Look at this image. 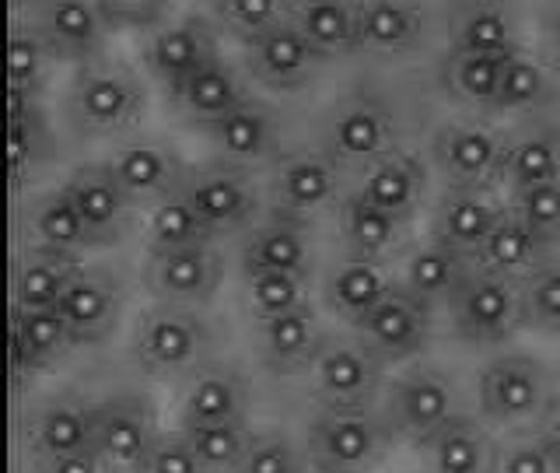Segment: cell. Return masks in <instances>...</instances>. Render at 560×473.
I'll return each mask as SVG.
<instances>
[{"mask_svg":"<svg viewBox=\"0 0 560 473\" xmlns=\"http://www.w3.org/2000/svg\"><path fill=\"white\" fill-rule=\"evenodd\" d=\"M396 446L382 411L319 407L305 428V455L315 473H372Z\"/></svg>","mask_w":560,"mask_h":473,"instance_id":"obj_1","label":"cell"},{"mask_svg":"<svg viewBox=\"0 0 560 473\" xmlns=\"http://www.w3.org/2000/svg\"><path fill=\"white\" fill-rule=\"evenodd\" d=\"M148 92L137 70L122 64L81 67L67 92V123L81 137H116L144 119Z\"/></svg>","mask_w":560,"mask_h":473,"instance_id":"obj_2","label":"cell"},{"mask_svg":"<svg viewBox=\"0 0 560 473\" xmlns=\"http://www.w3.org/2000/svg\"><path fill=\"white\" fill-rule=\"evenodd\" d=\"M214 341L218 333L200 315V309L151 305L133 330L130 358L151 379H179L210 361Z\"/></svg>","mask_w":560,"mask_h":473,"instance_id":"obj_3","label":"cell"},{"mask_svg":"<svg viewBox=\"0 0 560 473\" xmlns=\"http://www.w3.org/2000/svg\"><path fill=\"white\" fill-rule=\"evenodd\" d=\"M385 365L358 337H326L308 368V393L326 411H368L385 393Z\"/></svg>","mask_w":560,"mask_h":473,"instance_id":"obj_4","label":"cell"},{"mask_svg":"<svg viewBox=\"0 0 560 473\" xmlns=\"http://www.w3.org/2000/svg\"><path fill=\"white\" fill-rule=\"evenodd\" d=\"M455 403H459V393H455V379L448 372L434 365H410L385 385L382 414L393 425L396 438L424 449L431 435H438L459 414Z\"/></svg>","mask_w":560,"mask_h":473,"instance_id":"obj_5","label":"cell"},{"mask_svg":"<svg viewBox=\"0 0 560 473\" xmlns=\"http://www.w3.org/2000/svg\"><path fill=\"white\" fill-rule=\"evenodd\" d=\"M477 396H480V414L490 425L518 428L542 417L553 396V379L539 358L508 350V355H498L483 365Z\"/></svg>","mask_w":560,"mask_h":473,"instance_id":"obj_6","label":"cell"},{"mask_svg":"<svg viewBox=\"0 0 560 473\" xmlns=\"http://www.w3.org/2000/svg\"><path fill=\"white\" fill-rule=\"evenodd\" d=\"M448 320L455 337L472 347H494L525 326L522 288L518 280H508L487 270H472V277L448 302Z\"/></svg>","mask_w":560,"mask_h":473,"instance_id":"obj_7","label":"cell"},{"mask_svg":"<svg viewBox=\"0 0 560 473\" xmlns=\"http://www.w3.org/2000/svg\"><path fill=\"white\" fill-rule=\"evenodd\" d=\"M399 123L378 95H347L329 109L323 127V151L340 169H368L382 154L396 151Z\"/></svg>","mask_w":560,"mask_h":473,"instance_id":"obj_8","label":"cell"},{"mask_svg":"<svg viewBox=\"0 0 560 473\" xmlns=\"http://www.w3.org/2000/svg\"><path fill=\"white\" fill-rule=\"evenodd\" d=\"M508 140L501 130L487 127L477 119H452L434 130L431 158L442 172L445 189H483L490 193L501 186Z\"/></svg>","mask_w":560,"mask_h":473,"instance_id":"obj_9","label":"cell"},{"mask_svg":"<svg viewBox=\"0 0 560 473\" xmlns=\"http://www.w3.org/2000/svg\"><path fill=\"white\" fill-rule=\"evenodd\" d=\"M158 438V407L148 393H113L95 403V452L105 473H140Z\"/></svg>","mask_w":560,"mask_h":473,"instance_id":"obj_10","label":"cell"},{"mask_svg":"<svg viewBox=\"0 0 560 473\" xmlns=\"http://www.w3.org/2000/svg\"><path fill=\"white\" fill-rule=\"evenodd\" d=\"M267 193L277 215L308 221L326 207H337L343 189V169L326 151H288L270 162Z\"/></svg>","mask_w":560,"mask_h":473,"instance_id":"obj_11","label":"cell"},{"mask_svg":"<svg viewBox=\"0 0 560 473\" xmlns=\"http://www.w3.org/2000/svg\"><path fill=\"white\" fill-rule=\"evenodd\" d=\"M350 330L385 365L410 361L417 355H424L434 337V305L410 295L396 280V288Z\"/></svg>","mask_w":560,"mask_h":473,"instance_id":"obj_12","label":"cell"},{"mask_svg":"<svg viewBox=\"0 0 560 473\" xmlns=\"http://www.w3.org/2000/svg\"><path fill=\"white\" fill-rule=\"evenodd\" d=\"M183 197L203 218L214 239L249 232L259 215V186L253 180V172L224 162L189 169Z\"/></svg>","mask_w":560,"mask_h":473,"instance_id":"obj_13","label":"cell"},{"mask_svg":"<svg viewBox=\"0 0 560 473\" xmlns=\"http://www.w3.org/2000/svg\"><path fill=\"white\" fill-rule=\"evenodd\" d=\"M221 280H224V256L214 242L172 250V253H148L144 288L154 295L158 305H179V309L210 305Z\"/></svg>","mask_w":560,"mask_h":473,"instance_id":"obj_14","label":"cell"},{"mask_svg":"<svg viewBox=\"0 0 560 473\" xmlns=\"http://www.w3.org/2000/svg\"><path fill=\"white\" fill-rule=\"evenodd\" d=\"M144 67L154 81H162L168 88V95L179 84H186L197 70L207 64H214L218 53V28L214 22H207L200 14L175 18V22H162L158 28L148 32L144 49Z\"/></svg>","mask_w":560,"mask_h":473,"instance_id":"obj_15","label":"cell"},{"mask_svg":"<svg viewBox=\"0 0 560 473\" xmlns=\"http://www.w3.org/2000/svg\"><path fill=\"white\" fill-rule=\"evenodd\" d=\"M63 189L70 193V200H74L88 235H92V245L109 250V245H119L130 235L137 204L116 180L109 162L78 165L70 172V180L63 183Z\"/></svg>","mask_w":560,"mask_h":473,"instance_id":"obj_16","label":"cell"},{"mask_svg":"<svg viewBox=\"0 0 560 473\" xmlns=\"http://www.w3.org/2000/svg\"><path fill=\"white\" fill-rule=\"evenodd\" d=\"M32 25L46 39L52 60L70 64H98L105 43H109L113 22L98 0H49L32 14Z\"/></svg>","mask_w":560,"mask_h":473,"instance_id":"obj_17","label":"cell"},{"mask_svg":"<svg viewBox=\"0 0 560 473\" xmlns=\"http://www.w3.org/2000/svg\"><path fill=\"white\" fill-rule=\"evenodd\" d=\"M249 417V379L232 361H207L186 379L179 400V428L242 425Z\"/></svg>","mask_w":560,"mask_h":473,"instance_id":"obj_18","label":"cell"},{"mask_svg":"<svg viewBox=\"0 0 560 473\" xmlns=\"http://www.w3.org/2000/svg\"><path fill=\"white\" fill-rule=\"evenodd\" d=\"M127 298H130V288H127V277L119 270L84 267L57 309L63 312V320L74 330L78 344L84 347V344L105 341L119 326Z\"/></svg>","mask_w":560,"mask_h":473,"instance_id":"obj_19","label":"cell"},{"mask_svg":"<svg viewBox=\"0 0 560 473\" xmlns=\"http://www.w3.org/2000/svg\"><path fill=\"white\" fill-rule=\"evenodd\" d=\"M109 169L116 172V180L130 193L137 207H154L175 197L189 180L183 154L172 145H162V140H130V145L116 148L109 158Z\"/></svg>","mask_w":560,"mask_h":473,"instance_id":"obj_20","label":"cell"},{"mask_svg":"<svg viewBox=\"0 0 560 473\" xmlns=\"http://www.w3.org/2000/svg\"><path fill=\"white\" fill-rule=\"evenodd\" d=\"M508 215V204L483 189H445L431 210V239L477 259L490 232Z\"/></svg>","mask_w":560,"mask_h":473,"instance_id":"obj_21","label":"cell"},{"mask_svg":"<svg viewBox=\"0 0 560 473\" xmlns=\"http://www.w3.org/2000/svg\"><path fill=\"white\" fill-rule=\"evenodd\" d=\"M329 333L323 330L319 312L312 305L305 309H294L288 315H277V320L259 323L256 333V355L259 365L267 368L270 376H305L315 355L323 350Z\"/></svg>","mask_w":560,"mask_h":473,"instance_id":"obj_22","label":"cell"},{"mask_svg":"<svg viewBox=\"0 0 560 473\" xmlns=\"http://www.w3.org/2000/svg\"><path fill=\"white\" fill-rule=\"evenodd\" d=\"M323 60H326L323 53L291 22L273 28L270 35H262L259 43L245 46L249 74L262 88H273V92H298V88H305L315 78V70L323 67Z\"/></svg>","mask_w":560,"mask_h":473,"instance_id":"obj_23","label":"cell"},{"mask_svg":"<svg viewBox=\"0 0 560 473\" xmlns=\"http://www.w3.org/2000/svg\"><path fill=\"white\" fill-rule=\"evenodd\" d=\"M203 134L210 137V145L218 148L221 162L235 165V169H253L259 162H273L277 148H280L277 116L256 99L242 102L235 113L210 123V127H203Z\"/></svg>","mask_w":560,"mask_h":473,"instance_id":"obj_24","label":"cell"},{"mask_svg":"<svg viewBox=\"0 0 560 473\" xmlns=\"http://www.w3.org/2000/svg\"><path fill=\"white\" fill-rule=\"evenodd\" d=\"M74 347L81 344L60 309H14L11 361L18 376L52 372Z\"/></svg>","mask_w":560,"mask_h":473,"instance_id":"obj_25","label":"cell"},{"mask_svg":"<svg viewBox=\"0 0 560 473\" xmlns=\"http://www.w3.org/2000/svg\"><path fill=\"white\" fill-rule=\"evenodd\" d=\"M354 193H361L368 204L389 210L393 218L410 224V218L417 215V207L428 193V169L417 154L396 148L368 169H361Z\"/></svg>","mask_w":560,"mask_h":473,"instance_id":"obj_26","label":"cell"},{"mask_svg":"<svg viewBox=\"0 0 560 473\" xmlns=\"http://www.w3.org/2000/svg\"><path fill=\"white\" fill-rule=\"evenodd\" d=\"M245 270H280L294 277L312 274V239L308 221L284 218L273 210L267 224H256L242 239V274Z\"/></svg>","mask_w":560,"mask_h":473,"instance_id":"obj_27","label":"cell"},{"mask_svg":"<svg viewBox=\"0 0 560 473\" xmlns=\"http://www.w3.org/2000/svg\"><path fill=\"white\" fill-rule=\"evenodd\" d=\"M337 228L347 256L389 263L407 245V221L393 218L389 210L368 204L361 193L350 189L337 204Z\"/></svg>","mask_w":560,"mask_h":473,"instance_id":"obj_28","label":"cell"},{"mask_svg":"<svg viewBox=\"0 0 560 473\" xmlns=\"http://www.w3.org/2000/svg\"><path fill=\"white\" fill-rule=\"evenodd\" d=\"M472 270H477V259L431 239L424 245H413L407 253L399 270V285L410 295L424 298L428 305H448L472 277Z\"/></svg>","mask_w":560,"mask_h":473,"instance_id":"obj_29","label":"cell"},{"mask_svg":"<svg viewBox=\"0 0 560 473\" xmlns=\"http://www.w3.org/2000/svg\"><path fill=\"white\" fill-rule=\"evenodd\" d=\"M28 449L32 460L95 449V403L74 396L49 400L28 417Z\"/></svg>","mask_w":560,"mask_h":473,"instance_id":"obj_30","label":"cell"},{"mask_svg":"<svg viewBox=\"0 0 560 473\" xmlns=\"http://www.w3.org/2000/svg\"><path fill=\"white\" fill-rule=\"evenodd\" d=\"M424 11L402 0H358V49L375 57H407L424 43Z\"/></svg>","mask_w":560,"mask_h":473,"instance_id":"obj_31","label":"cell"},{"mask_svg":"<svg viewBox=\"0 0 560 473\" xmlns=\"http://www.w3.org/2000/svg\"><path fill=\"white\" fill-rule=\"evenodd\" d=\"M396 288V280L385 263L372 259H354L347 256L340 263H332L326 280H323V302L332 315H340L343 323L354 326L364 320L385 295Z\"/></svg>","mask_w":560,"mask_h":473,"instance_id":"obj_32","label":"cell"},{"mask_svg":"<svg viewBox=\"0 0 560 473\" xmlns=\"http://www.w3.org/2000/svg\"><path fill=\"white\" fill-rule=\"evenodd\" d=\"M253 95L245 92V84L238 78V70L232 64H224L221 57L214 64H207L197 70L186 84H179L172 92V105L186 123L192 127H210V123L224 119L228 113H235L242 102H249Z\"/></svg>","mask_w":560,"mask_h":473,"instance_id":"obj_33","label":"cell"},{"mask_svg":"<svg viewBox=\"0 0 560 473\" xmlns=\"http://www.w3.org/2000/svg\"><path fill=\"white\" fill-rule=\"evenodd\" d=\"M424 452L431 473H490L494 470L498 442L480 417L455 414L442 431L431 435Z\"/></svg>","mask_w":560,"mask_h":473,"instance_id":"obj_34","label":"cell"},{"mask_svg":"<svg viewBox=\"0 0 560 473\" xmlns=\"http://www.w3.org/2000/svg\"><path fill=\"white\" fill-rule=\"evenodd\" d=\"M81 270V256H63L32 245L14 267V309H57Z\"/></svg>","mask_w":560,"mask_h":473,"instance_id":"obj_35","label":"cell"},{"mask_svg":"<svg viewBox=\"0 0 560 473\" xmlns=\"http://www.w3.org/2000/svg\"><path fill=\"white\" fill-rule=\"evenodd\" d=\"M288 22L323 53V57H350L358 49V4L350 0H298L288 4Z\"/></svg>","mask_w":560,"mask_h":473,"instance_id":"obj_36","label":"cell"},{"mask_svg":"<svg viewBox=\"0 0 560 473\" xmlns=\"http://www.w3.org/2000/svg\"><path fill=\"white\" fill-rule=\"evenodd\" d=\"M553 245L547 239H539L533 228H525L512 210L501 218V224L490 232V239L483 242V250L477 253V270L498 274L508 280H522L529 277L536 267H542L550 256Z\"/></svg>","mask_w":560,"mask_h":473,"instance_id":"obj_37","label":"cell"},{"mask_svg":"<svg viewBox=\"0 0 560 473\" xmlns=\"http://www.w3.org/2000/svg\"><path fill=\"white\" fill-rule=\"evenodd\" d=\"M452 53L472 57H512L522 53L515 14L501 4H466L452 18Z\"/></svg>","mask_w":560,"mask_h":473,"instance_id":"obj_38","label":"cell"},{"mask_svg":"<svg viewBox=\"0 0 560 473\" xmlns=\"http://www.w3.org/2000/svg\"><path fill=\"white\" fill-rule=\"evenodd\" d=\"M547 183H560V130L542 127L508 140L501 186H508V193H512Z\"/></svg>","mask_w":560,"mask_h":473,"instance_id":"obj_39","label":"cell"},{"mask_svg":"<svg viewBox=\"0 0 560 473\" xmlns=\"http://www.w3.org/2000/svg\"><path fill=\"white\" fill-rule=\"evenodd\" d=\"M28 232H32L35 245H39V250H49V253L81 256L84 250H92V235H88L78 207L63 186L43 193V197L32 204Z\"/></svg>","mask_w":560,"mask_h":473,"instance_id":"obj_40","label":"cell"},{"mask_svg":"<svg viewBox=\"0 0 560 473\" xmlns=\"http://www.w3.org/2000/svg\"><path fill=\"white\" fill-rule=\"evenodd\" d=\"M8 134H11V172L14 180L32 175L35 169H43L57 145H52L49 119L43 113L39 99L8 92Z\"/></svg>","mask_w":560,"mask_h":473,"instance_id":"obj_41","label":"cell"},{"mask_svg":"<svg viewBox=\"0 0 560 473\" xmlns=\"http://www.w3.org/2000/svg\"><path fill=\"white\" fill-rule=\"evenodd\" d=\"M553 70L533 53H512L501 70V88H498V113H533L553 102Z\"/></svg>","mask_w":560,"mask_h":473,"instance_id":"obj_42","label":"cell"},{"mask_svg":"<svg viewBox=\"0 0 560 473\" xmlns=\"http://www.w3.org/2000/svg\"><path fill=\"white\" fill-rule=\"evenodd\" d=\"M144 242L148 253H172V250H189V245H207L214 242L203 218L192 210V204L175 193V197L151 207L148 224H144Z\"/></svg>","mask_w":560,"mask_h":473,"instance_id":"obj_43","label":"cell"},{"mask_svg":"<svg viewBox=\"0 0 560 473\" xmlns=\"http://www.w3.org/2000/svg\"><path fill=\"white\" fill-rule=\"evenodd\" d=\"M242 298H245V312L256 323H267L277 320V315H288L308 305V277H294L280 270H245Z\"/></svg>","mask_w":560,"mask_h":473,"instance_id":"obj_44","label":"cell"},{"mask_svg":"<svg viewBox=\"0 0 560 473\" xmlns=\"http://www.w3.org/2000/svg\"><path fill=\"white\" fill-rule=\"evenodd\" d=\"M508 60V57H504ZM504 60L472 57V53H448L442 64V84L469 109H494Z\"/></svg>","mask_w":560,"mask_h":473,"instance_id":"obj_45","label":"cell"},{"mask_svg":"<svg viewBox=\"0 0 560 473\" xmlns=\"http://www.w3.org/2000/svg\"><path fill=\"white\" fill-rule=\"evenodd\" d=\"M52 53L32 22H14L8 35V92L39 99L49 78Z\"/></svg>","mask_w":560,"mask_h":473,"instance_id":"obj_46","label":"cell"},{"mask_svg":"<svg viewBox=\"0 0 560 473\" xmlns=\"http://www.w3.org/2000/svg\"><path fill=\"white\" fill-rule=\"evenodd\" d=\"M183 435L189 438V446H192V452L200 455V463H203L207 473H238V466H242L245 455H249V446L256 438V431L249 428V420H242V425L189 428Z\"/></svg>","mask_w":560,"mask_h":473,"instance_id":"obj_47","label":"cell"},{"mask_svg":"<svg viewBox=\"0 0 560 473\" xmlns=\"http://www.w3.org/2000/svg\"><path fill=\"white\" fill-rule=\"evenodd\" d=\"M210 22H214V28L232 32L245 46H253L288 22V4H277V0H224V4H210Z\"/></svg>","mask_w":560,"mask_h":473,"instance_id":"obj_48","label":"cell"},{"mask_svg":"<svg viewBox=\"0 0 560 473\" xmlns=\"http://www.w3.org/2000/svg\"><path fill=\"white\" fill-rule=\"evenodd\" d=\"M525 326L560 333V259H547L529 277L518 280Z\"/></svg>","mask_w":560,"mask_h":473,"instance_id":"obj_49","label":"cell"},{"mask_svg":"<svg viewBox=\"0 0 560 473\" xmlns=\"http://www.w3.org/2000/svg\"><path fill=\"white\" fill-rule=\"evenodd\" d=\"M508 210L525 228H533L539 239H547L550 245L560 242V183L512 189L508 193Z\"/></svg>","mask_w":560,"mask_h":473,"instance_id":"obj_50","label":"cell"},{"mask_svg":"<svg viewBox=\"0 0 560 473\" xmlns=\"http://www.w3.org/2000/svg\"><path fill=\"white\" fill-rule=\"evenodd\" d=\"M490 473H560V449L542 431H525L498 446Z\"/></svg>","mask_w":560,"mask_h":473,"instance_id":"obj_51","label":"cell"},{"mask_svg":"<svg viewBox=\"0 0 560 473\" xmlns=\"http://www.w3.org/2000/svg\"><path fill=\"white\" fill-rule=\"evenodd\" d=\"M238 473H308V455L284 431H256Z\"/></svg>","mask_w":560,"mask_h":473,"instance_id":"obj_52","label":"cell"},{"mask_svg":"<svg viewBox=\"0 0 560 473\" xmlns=\"http://www.w3.org/2000/svg\"><path fill=\"white\" fill-rule=\"evenodd\" d=\"M140 473H207L183 431H162Z\"/></svg>","mask_w":560,"mask_h":473,"instance_id":"obj_53","label":"cell"},{"mask_svg":"<svg viewBox=\"0 0 560 473\" xmlns=\"http://www.w3.org/2000/svg\"><path fill=\"white\" fill-rule=\"evenodd\" d=\"M32 473H105V463L95 449H88V452L52 455V460H35Z\"/></svg>","mask_w":560,"mask_h":473,"instance_id":"obj_54","label":"cell"},{"mask_svg":"<svg viewBox=\"0 0 560 473\" xmlns=\"http://www.w3.org/2000/svg\"><path fill=\"white\" fill-rule=\"evenodd\" d=\"M105 14H109L113 28H122V25L158 28V25H162L165 8H158V4H105Z\"/></svg>","mask_w":560,"mask_h":473,"instance_id":"obj_55","label":"cell"},{"mask_svg":"<svg viewBox=\"0 0 560 473\" xmlns=\"http://www.w3.org/2000/svg\"><path fill=\"white\" fill-rule=\"evenodd\" d=\"M539 32H542V64H547L553 74H560V4L542 11Z\"/></svg>","mask_w":560,"mask_h":473,"instance_id":"obj_56","label":"cell"},{"mask_svg":"<svg viewBox=\"0 0 560 473\" xmlns=\"http://www.w3.org/2000/svg\"><path fill=\"white\" fill-rule=\"evenodd\" d=\"M536 431H542V435H547L550 438V442L560 449V393H553L550 396V403H547V411H542V417L536 420Z\"/></svg>","mask_w":560,"mask_h":473,"instance_id":"obj_57","label":"cell"}]
</instances>
